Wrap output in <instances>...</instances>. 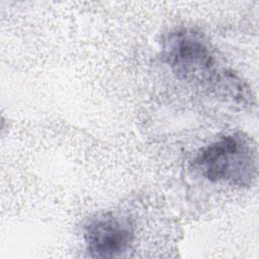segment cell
Here are the masks:
<instances>
[{"instance_id": "cell-1", "label": "cell", "mask_w": 259, "mask_h": 259, "mask_svg": "<svg viewBox=\"0 0 259 259\" xmlns=\"http://www.w3.org/2000/svg\"><path fill=\"white\" fill-rule=\"evenodd\" d=\"M163 59L180 80L212 89L221 95L233 72L218 68L205 36L192 28H176L163 40Z\"/></svg>"}, {"instance_id": "cell-2", "label": "cell", "mask_w": 259, "mask_h": 259, "mask_svg": "<svg viewBox=\"0 0 259 259\" xmlns=\"http://www.w3.org/2000/svg\"><path fill=\"white\" fill-rule=\"evenodd\" d=\"M193 166L209 182L248 187L256 178V148L241 133L226 135L200 149Z\"/></svg>"}, {"instance_id": "cell-3", "label": "cell", "mask_w": 259, "mask_h": 259, "mask_svg": "<svg viewBox=\"0 0 259 259\" xmlns=\"http://www.w3.org/2000/svg\"><path fill=\"white\" fill-rule=\"evenodd\" d=\"M134 227L127 218L107 212L90 220L84 228V241L89 255L97 258L117 257L134 241Z\"/></svg>"}]
</instances>
